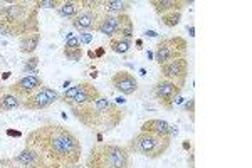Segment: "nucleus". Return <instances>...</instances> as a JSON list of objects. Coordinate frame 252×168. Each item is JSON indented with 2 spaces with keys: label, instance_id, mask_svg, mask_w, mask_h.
I'll return each mask as SVG.
<instances>
[{
  "label": "nucleus",
  "instance_id": "f257e3e1",
  "mask_svg": "<svg viewBox=\"0 0 252 168\" xmlns=\"http://www.w3.org/2000/svg\"><path fill=\"white\" fill-rule=\"evenodd\" d=\"M24 146L35 150L46 162L58 168L81 163L83 155V145L79 138L67 126L54 121L29 131Z\"/></svg>",
  "mask_w": 252,
  "mask_h": 168
},
{
  "label": "nucleus",
  "instance_id": "f03ea898",
  "mask_svg": "<svg viewBox=\"0 0 252 168\" xmlns=\"http://www.w3.org/2000/svg\"><path fill=\"white\" fill-rule=\"evenodd\" d=\"M0 19L3 24L2 35L20 39L22 35L40 32L39 9L32 0L0 3Z\"/></svg>",
  "mask_w": 252,
  "mask_h": 168
},
{
  "label": "nucleus",
  "instance_id": "7ed1b4c3",
  "mask_svg": "<svg viewBox=\"0 0 252 168\" xmlns=\"http://www.w3.org/2000/svg\"><path fill=\"white\" fill-rule=\"evenodd\" d=\"M71 114L81 125L93 131H113L123 123L125 111L116 103L109 101L106 96L97 98L96 101L79 108H69Z\"/></svg>",
  "mask_w": 252,
  "mask_h": 168
},
{
  "label": "nucleus",
  "instance_id": "20e7f679",
  "mask_svg": "<svg viewBox=\"0 0 252 168\" xmlns=\"http://www.w3.org/2000/svg\"><path fill=\"white\" fill-rule=\"evenodd\" d=\"M129 165L131 153L116 143H97L86 158V168H129Z\"/></svg>",
  "mask_w": 252,
  "mask_h": 168
},
{
  "label": "nucleus",
  "instance_id": "39448f33",
  "mask_svg": "<svg viewBox=\"0 0 252 168\" xmlns=\"http://www.w3.org/2000/svg\"><path fill=\"white\" fill-rule=\"evenodd\" d=\"M173 138L168 136H158V134L153 133H145V131H140L138 134L129 140L128 143V151L135 155H141L145 158L155 160V158H161L163 155L168 151L170 145H172Z\"/></svg>",
  "mask_w": 252,
  "mask_h": 168
},
{
  "label": "nucleus",
  "instance_id": "423d86ee",
  "mask_svg": "<svg viewBox=\"0 0 252 168\" xmlns=\"http://www.w3.org/2000/svg\"><path fill=\"white\" fill-rule=\"evenodd\" d=\"M103 96V93L96 88L94 83L91 81H81V83L74 84L72 88L66 89L61 94V103H64L67 108H79V106L89 104L96 101L97 98Z\"/></svg>",
  "mask_w": 252,
  "mask_h": 168
},
{
  "label": "nucleus",
  "instance_id": "0eeeda50",
  "mask_svg": "<svg viewBox=\"0 0 252 168\" xmlns=\"http://www.w3.org/2000/svg\"><path fill=\"white\" fill-rule=\"evenodd\" d=\"M187 52H189V42L184 37H180V35H175V37L161 39L157 44L155 54L153 56H155V63L158 66H161L170 63V61L187 57Z\"/></svg>",
  "mask_w": 252,
  "mask_h": 168
},
{
  "label": "nucleus",
  "instance_id": "6e6552de",
  "mask_svg": "<svg viewBox=\"0 0 252 168\" xmlns=\"http://www.w3.org/2000/svg\"><path fill=\"white\" fill-rule=\"evenodd\" d=\"M81 2L83 9L71 20L72 27L78 32H94L103 15V2H93V0H81Z\"/></svg>",
  "mask_w": 252,
  "mask_h": 168
},
{
  "label": "nucleus",
  "instance_id": "1a4fd4ad",
  "mask_svg": "<svg viewBox=\"0 0 252 168\" xmlns=\"http://www.w3.org/2000/svg\"><path fill=\"white\" fill-rule=\"evenodd\" d=\"M182 86L173 83V81H168V79H158L152 88V94L153 98L157 100V103L165 109H173L175 103L177 100L180 98V93H182Z\"/></svg>",
  "mask_w": 252,
  "mask_h": 168
},
{
  "label": "nucleus",
  "instance_id": "9d476101",
  "mask_svg": "<svg viewBox=\"0 0 252 168\" xmlns=\"http://www.w3.org/2000/svg\"><path fill=\"white\" fill-rule=\"evenodd\" d=\"M59 100H61V94L56 91L54 88L42 86V88L37 89L34 94L27 96L26 100L22 101V108L27 109V111H42V109L58 103Z\"/></svg>",
  "mask_w": 252,
  "mask_h": 168
},
{
  "label": "nucleus",
  "instance_id": "9b49d317",
  "mask_svg": "<svg viewBox=\"0 0 252 168\" xmlns=\"http://www.w3.org/2000/svg\"><path fill=\"white\" fill-rule=\"evenodd\" d=\"M189 59L182 57V59H175L170 61L166 64L160 66V74L161 79H168L173 83L180 84L182 88H185L187 84V77H189Z\"/></svg>",
  "mask_w": 252,
  "mask_h": 168
},
{
  "label": "nucleus",
  "instance_id": "f8f14e48",
  "mask_svg": "<svg viewBox=\"0 0 252 168\" xmlns=\"http://www.w3.org/2000/svg\"><path fill=\"white\" fill-rule=\"evenodd\" d=\"M42 86H46V84H44V81H42V77H40V76H37V74H26V76L20 77V79L15 81L14 84L7 86V88H9L10 91L15 94V96H19L20 100L24 101L27 96L34 94L37 89L42 88Z\"/></svg>",
  "mask_w": 252,
  "mask_h": 168
},
{
  "label": "nucleus",
  "instance_id": "ddd939ff",
  "mask_svg": "<svg viewBox=\"0 0 252 168\" xmlns=\"http://www.w3.org/2000/svg\"><path fill=\"white\" fill-rule=\"evenodd\" d=\"M111 86L123 96H131L138 91V79L129 71H118L111 76Z\"/></svg>",
  "mask_w": 252,
  "mask_h": 168
},
{
  "label": "nucleus",
  "instance_id": "4468645a",
  "mask_svg": "<svg viewBox=\"0 0 252 168\" xmlns=\"http://www.w3.org/2000/svg\"><path fill=\"white\" fill-rule=\"evenodd\" d=\"M140 131L153 133V134H158V136H168V138L177 136V133H178L177 126L170 125L168 121L160 120V118H152V120L145 121L143 125H141Z\"/></svg>",
  "mask_w": 252,
  "mask_h": 168
},
{
  "label": "nucleus",
  "instance_id": "2eb2a0df",
  "mask_svg": "<svg viewBox=\"0 0 252 168\" xmlns=\"http://www.w3.org/2000/svg\"><path fill=\"white\" fill-rule=\"evenodd\" d=\"M99 34L106 35L109 39L120 37V15H108L103 14L96 26V31Z\"/></svg>",
  "mask_w": 252,
  "mask_h": 168
},
{
  "label": "nucleus",
  "instance_id": "dca6fc26",
  "mask_svg": "<svg viewBox=\"0 0 252 168\" xmlns=\"http://www.w3.org/2000/svg\"><path fill=\"white\" fill-rule=\"evenodd\" d=\"M152 7L155 9L158 15H165L170 12H184L187 5H192V0L190 2H182V0H152Z\"/></svg>",
  "mask_w": 252,
  "mask_h": 168
},
{
  "label": "nucleus",
  "instance_id": "f3484780",
  "mask_svg": "<svg viewBox=\"0 0 252 168\" xmlns=\"http://www.w3.org/2000/svg\"><path fill=\"white\" fill-rule=\"evenodd\" d=\"M40 40H42V34L40 32H34V34H27V35H22L19 39V51L26 56H31L37 51Z\"/></svg>",
  "mask_w": 252,
  "mask_h": 168
},
{
  "label": "nucleus",
  "instance_id": "a211bd4d",
  "mask_svg": "<svg viewBox=\"0 0 252 168\" xmlns=\"http://www.w3.org/2000/svg\"><path fill=\"white\" fill-rule=\"evenodd\" d=\"M19 108H22V100L19 96H15L7 86H3L2 96H0V109H2V113L14 111V109Z\"/></svg>",
  "mask_w": 252,
  "mask_h": 168
},
{
  "label": "nucleus",
  "instance_id": "6ab92c4d",
  "mask_svg": "<svg viewBox=\"0 0 252 168\" xmlns=\"http://www.w3.org/2000/svg\"><path fill=\"white\" fill-rule=\"evenodd\" d=\"M131 7H133V3L126 2V0H104L103 2V14L123 15V14H128Z\"/></svg>",
  "mask_w": 252,
  "mask_h": 168
},
{
  "label": "nucleus",
  "instance_id": "aec40b11",
  "mask_svg": "<svg viewBox=\"0 0 252 168\" xmlns=\"http://www.w3.org/2000/svg\"><path fill=\"white\" fill-rule=\"evenodd\" d=\"M81 9H83L81 0H66V2H61L58 12L61 14V17L72 20L81 12Z\"/></svg>",
  "mask_w": 252,
  "mask_h": 168
},
{
  "label": "nucleus",
  "instance_id": "412c9836",
  "mask_svg": "<svg viewBox=\"0 0 252 168\" xmlns=\"http://www.w3.org/2000/svg\"><path fill=\"white\" fill-rule=\"evenodd\" d=\"M133 47V40L129 39H123V37H115V39H109V49L116 54H128Z\"/></svg>",
  "mask_w": 252,
  "mask_h": 168
},
{
  "label": "nucleus",
  "instance_id": "4be33fe9",
  "mask_svg": "<svg viewBox=\"0 0 252 168\" xmlns=\"http://www.w3.org/2000/svg\"><path fill=\"white\" fill-rule=\"evenodd\" d=\"M180 20H182V12H170V14L161 15V24L168 29L177 27L180 24Z\"/></svg>",
  "mask_w": 252,
  "mask_h": 168
},
{
  "label": "nucleus",
  "instance_id": "5701e85b",
  "mask_svg": "<svg viewBox=\"0 0 252 168\" xmlns=\"http://www.w3.org/2000/svg\"><path fill=\"white\" fill-rule=\"evenodd\" d=\"M63 54H64V57H67V61L78 63V61L83 59L84 51H83V47H78V49H67V47H64L63 49Z\"/></svg>",
  "mask_w": 252,
  "mask_h": 168
},
{
  "label": "nucleus",
  "instance_id": "b1692460",
  "mask_svg": "<svg viewBox=\"0 0 252 168\" xmlns=\"http://www.w3.org/2000/svg\"><path fill=\"white\" fill-rule=\"evenodd\" d=\"M37 63H39V57L32 56L26 63V66H24V71H26L27 74H37Z\"/></svg>",
  "mask_w": 252,
  "mask_h": 168
},
{
  "label": "nucleus",
  "instance_id": "393cba45",
  "mask_svg": "<svg viewBox=\"0 0 252 168\" xmlns=\"http://www.w3.org/2000/svg\"><path fill=\"white\" fill-rule=\"evenodd\" d=\"M35 5L37 9H59L61 2L59 0H37Z\"/></svg>",
  "mask_w": 252,
  "mask_h": 168
},
{
  "label": "nucleus",
  "instance_id": "a878e982",
  "mask_svg": "<svg viewBox=\"0 0 252 168\" xmlns=\"http://www.w3.org/2000/svg\"><path fill=\"white\" fill-rule=\"evenodd\" d=\"M64 47H67V49H78V47H83V46H81V42H79V37H76V35H67L66 46H64Z\"/></svg>",
  "mask_w": 252,
  "mask_h": 168
},
{
  "label": "nucleus",
  "instance_id": "bb28decb",
  "mask_svg": "<svg viewBox=\"0 0 252 168\" xmlns=\"http://www.w3.org/2000/svg\"><path fill=\"white\" fill-rule=\"evenodd\" d=\"M91 40H93V35L89 34V32H81V39H79L81 46H83V44H89Z\"/></svg>",
  "mask_w": 252,
  "mask_h": 168
},
{
  "label": "nucleus",
  "instance_id": "cd10ccee",
  "mask_svg": "<svg viewBox=\"0 0 252 168\" xmlns=\"http://www.w3.org/2000/svg\"><path fill=\"white\" fill-rule=\"evenodd\" d=\"M193 106H195L193 100H190L189 103H187V104L184 106V109H185V111H190V114H193Z\"/></svg>",
  "mask_w": 252,
  "mask_h": 168
},
{
  "label": "nucleus",
  "instance_id": "c85d7f7f",
  "mask_svg": "<svg viewBox=\"0 0 252 168\" xmlns=\"http://www.w3.org/2000/svg\"><path fill=\"white\" fill-rule=\"evenodd\" d=\"M66 168H86V165H81V163H76V165H69Z\"/></svg>",
  "mask_w": 252,
  "mask_h": 168
},
{
  "label": "nucleus",
  "instance_id": "c756f323",
  "mask_svg": "<svg viewBox=\"0 0 252 168\" xmlns=\"http://www.w3.org/2000/svg\"><path fill=\"white\" fill-rule=\"evenodd\" d=\"M146 34H148V35H150V37H157V35H158V34H157V32H155V31H148V32H146Z\"/></svg>",
  "mask_w": 252,
  "mask_h": 168
},
{
  "label": "nucleus",
  "instance_id": "7c9ffc66",
  "mask_svg": "<svg viewBox=\"0 0 252 168\" xmlns=\"http://www.w3.org/2000/svg\"><path fill=\"white\" fill-rule=\"evenodd\" d=\"M189 31H190V35L193 37V35H195V29H193V26H190V27H189Z\"/></svg>",
  "mask_w": 252,
  "mask_h": 168
},
{
  "label": "nucleus",
  "instance_id": "2f4dec72",
  "mask_svg": "<svg viewBox=\"0 0 252 168\" xmlns=\"http://www.w3.org/2000/svg\"><path fill=\"white\" fill-rule=\"evenodd\" d=\"M184 148H185V150H190L192 146H190V143H184Z\"/></svg>",
  "mask_w": 252,
  "mask_h": 168
},
{
  "label": "nucleus",
  "instance_id": "473e14b6",
  "mask_svg": "<svg viewBox=\"0 0 252 168\" xmlns=\"http://www.w3.org/2000/svg\"><path fill=\"white\" fill-rule=\"evenodd\" d=\"M2 31H3V24H2V19H0V35H2Z\"/></svg>",
  "mask_w": 252,
  "mask_h": 168
},
{
  "label": "nucleus",
  "instance_id": "72a5a7b5",
  "mask_svg": "<svg viewBox=\"0 0 252 168\" xmlns=\"http://www.w3.org/2000/svg\"><path fill=\"white\" fill-rule=\"evenodd\" d=\"M2 89H3V86H0V96H2ZM0 113H2V109H0Z\"/></svg>",
  "mask_w": 252,
  "mask_h": 168
},
{
  "label": "nucleus",
  "instance_id": "f704fd0d",
  "mask_svg": "<svg viewBox=\"0 0 252 168\" xmlns=\"http://www.w3.org/2000/svg\"><path fill=\"white\" fill-rule=\"evenodd\" d=\"M0 74H2V59H0Z\"/></svg>",
  "mask_w": 252,
  "mask_h": 168
}]
</instances>
